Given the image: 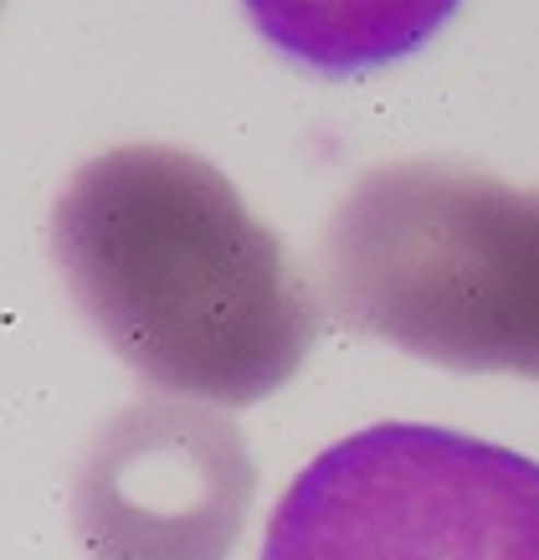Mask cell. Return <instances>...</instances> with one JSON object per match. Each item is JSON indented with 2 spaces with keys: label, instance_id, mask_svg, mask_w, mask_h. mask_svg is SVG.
<instances>
[{
  "label": "cell",
  "instance_id": "3",
  "mask_svg": "<svg viewBox=\"0 0 539 560\" xmlns=\"http://www.w3.org/2000/svg\"><path fill=\"white\" fill-rule=\"evenodd\" d=\"M262 560H539V463L426 422H375L288 483Z\"/></svg>",
  "mask_w": 539,
  "mask_h": 560
},
{
  "label": "cell",
  "instance_id": "4",
  "mask_svg": "<svg viewBox=\"0 0 539 560\" xmlns=\"http://www.w3.org/2000/svg\"><path fill=\"white\" fill-rule=\"evenodd\" d=\"M257 499V463L226 417L134 401L87 447L72 525L93 560H226Z\"/></svg>",
  "mask_w": 539,
  "mask_h": 560
},
{
  "label": "cell",
  "instance_id": "5",
  "mask_svg": "<svg viewBox=\"0 0 539 560\" xmlns=\"http://www.w3.org/2000/svg\"><path fill=\"white\" fill-rule=\"evenodd\" d=\"M462 0H242L247 21L278 57L314 78H365L457 16Z\"/></svg>",
  "mask_w": 539,
  "mask_h": 560
},
{
  "label": "cell",
  "instance_id": "2",
  "mask_svg": "<svg viewBox=\"0 0 539 560\" xmlns=\"http://www.w3.org/2000/svg\"><path fill=\"white\" fill-rule=\"evenodd\" d=\"M319 278L354 335L539 381V186L462 160L380 165L329 217Z\"/></svg>",
  "mask_w": 539,
  "mask_h": 560
},
{
  "label": "cell",
  "instance_id": "1",
  "mask_svg": "<svg viewBox=\"0 0 539 560\" xmlns=\"http://www.w3.org/2000/svg\"><path fill=\"white\" fill-rule=\"evenodd\" d=\"M72 304L139 381L221 407L288 386L319 340V299L278 232L190 150L124 144L51 206Z\"/></svg>",
  "mask_w": 539,
  "mask_h": 560
}]
</instances>
